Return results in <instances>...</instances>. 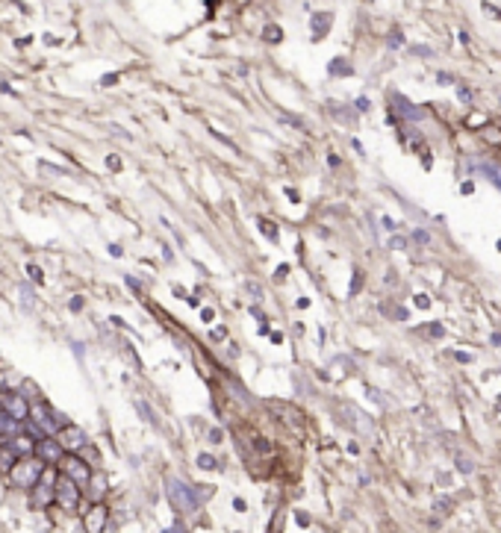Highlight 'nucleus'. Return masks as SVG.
Wrapping results in <instances>:
<instances>
[{"instance_id": "2eb2a0df", "label": "nucleus", "mask_w": 501, "mask_h": 533, "mask_svg": "<svg viewBox=\"0 0 501 533\" xmlns=\"http://www.w3.org/2000/svg\"><path fill=\"white\" fill-rule=\"evenodd\" d=\"M472 168H475V171H481L484 177H490V180L501 189V168H498V165H492V162H472Z\"/></svg>"}, {"instance_id": "f8f14e48", "label": "nucleus", "mask_w": 501, "mask_h": 533, "mask_svg": "<svg viewBox=\"0 0 501 533\" xmlns=\"http://www.w3.org/2000/svg\"><path fill=\"white\" fill-rule=\"evenodd\" d=\"M24 430V425H18L15 418H9L4 410H0V445H9V442Z\"/></svg>"}, {"instance_id": "4c0bfd02", "label": "nucleus", "mask_w": 501, "mask_h": 533, "mask_svg": "<svg viewBox=\"0 0 501 533\" xmlns=\"http://www.w3.org/2000/svg\"><path fill=\"white\" fill-rule=\"evenodd\" d=\"M0 92H6V95H18V92H15V88H12L9 83H0Z\"/></svg>"}, {"instance_id": "c9c22d12", "label": "nucleus", "mask_w": 501, "mask_h": 533, "mask_svg": "<svg viewBox=\"0 0 501 533\" xmlns=\"http://www.w3.org/2000/svg\"><path fill=\"white\" fill-rule=\"evenodd\" d=\"M368 106H372V103H368V98H360V100H357V109H360V113H366Z\"/></svg>"}, {"instance_id": "39448f33", "label": "nucleus", "mask_w": 501, "mask_h": 533, "mask_svg": "<svg viewBox=\"0 0 501 533\" xmlns=\"http://www.w3.org/2000/svg\"><path fill=\"white\" fill-rule=\"evenodd\" d=\"M0 410H4L9 418H15L18 425H27L30 401L21 392H0Z\"/></svg>"}, {"instance_id": "c85d7f7f", "label": "nucleus", "mask_w": 501, "mask_h": 533, "mask_svg": "<svg viewBox=\"0 0 501 533\" xmlns=\"http://www.w3.org/2000/svg\"><path fill=\"white\" fill-rule=\"evenodd\" d=\"M106 168H110V171H121V160L115 157V153H110V157H106Z\"/></svg>"}, {"instance_id": "5701e85b", "label": "nucleus", "mask_w": 501, "mask_h": 533, "mask_svg": "<svg viewBox=\"0 0 501 533\" xmlns=\"http://www.w3.org/2000/svg\"><path fill=\"white\" fill-rule=\"evenodd\" d=\"M451 507H454V504H451L448 498H440L437 504H433V509H437V513H443V516H448V513H451Z\"/></svg>"}, {"instance_id": "a19ab883", "label": "nucleus", "mask_w": 501, "mask_h": 533, "mask_svg": "<svg viewBox=\"0 0 501 533\" xmlns=\"http://www.w3.org/2000/svg\"><path fill=\"white\" fill-rule=\"evenodd\" d=\"M274 274H277V277H286V274H289V265H280V269H277Z\"/></svg>"}, {"instance_id": "6e6552de", "label": "nucleus", "mask_w": 501, "mask_h": 533, "mask_svg": "<svg viewBox=\"0 0 501 533\" xmlns=\"http://www.w3.org/2000/svg\"><path fill=\"white\" fill-rule=\"evenodd\" d=\"M389 106H392V115H398L404 121H422L425 118V109L410 103L401 92H389Z\"/></svg>"}, {"instance_id": "f03ea898", "label": "nucleus", "mask_w": 501, "mask_h": 533, "mask_svg": "<svg viewBox=\"0 0 501 533\" xmlns=\"http://www.w3.org/2000/svg\"><path fill=\"white\" fill-rule=\"evenodd\" d=\"M41 475H45V462L36 460V457H21L9 469V483L15 486V490H27L30 492Z\"/></svg>"}, {"instance_id": "473e14b6", "label": "nucleus", "mask_w": 501, "mask_h": 533, "mask_svg": "<svg viewBox=\"0 0 501 533\" xmlns=\"http://www.w3.org/2000/svg\"><path fill=\"white\" fill-rule=\"evenodd\" d=\"M484 12H490V15H495V18L501 21V9H498L495 4H484Z\"/></svg>"}, {"instance_id": "2f4dec72", "label": "nucleus", "mask_w": 501, "mask_h": 533, "mask_svg": "<svg viewBox=\"0 0 501 533\" xmlns=\"http://www.w3.org/2000/svg\"><path fill=\"white\" fill-rule=\"evenodd\" d=\"M389 48H401V33H398V30L389 36Z\"/></svg>"}, {"instance_id": "e433bc0d", "label": "nucleus", "mask_w": 501, "mask_h": 533, "mask_svg": "<svg viewBox=\"0 0 501 533\" xmlns=\"http://www.w3.org/2000/svg\"><path fill=\"white\" fill-rule=\"evenodd\" d=\"M389 245H392V248H404V245H407V242H404L401 236H396V239H392V242H389Z\"/></svg>"}, {"instance_id": "aec40b11", "label": "nucleus", "mask_w": 501, "mask_h": 533, "mask_svg": "<svg viewBox=\"0 0 501 533\" xmlns=\"http://www.w3.org/2000/svg\"><path fill=\"white\" fill-rule=\"evenodd\" d=\"M136 410H139V415H142V418H148V421H150V425H154V428L160 425V421H157V415H154V413H150V407H148V404L136 401Z\"/></svg>"}, {"instance_id": "72a5a7b5", "label": "nucleus", "mask_w": 501, "mask_h": 533, "mask_svg": "<svg viewBox=\"0 0 501 533\" xmlns=\"http://www.w3.org/2000/svg\"><path fill=\"white\" fill-rule=\"evenodd\" d=\"M457 98L469 103V100H472V92H469V88H463V86H460V88H457Z\"/></svg>"}, {"instance_id": "a878e982", "label": "nucleus", "mask_w": 501, "mask_h": 533, "mask_svg": "<svg viewBox=\"0 0 501 533\" xmlns=\"http://www.w3.org/2000/svg\"><path fill=\"white\" fill-rule=\"evenodd\" d=\"M27 274L33 277V283H45V280H41V277H45V274H41V269H38V265H33V262L27 265Z\"/></svg>"}, {"instance_id": "dca6fc26", "label": "nucleus", "mask_w": 501, "mask_h": 533, "mask_svg": "<svg viewBox=\"0 0 501 533\" xmlns=\"http://www.w3.org/2000/svg\"><path fill=\"white\" fill-rule=\"evenodd\" d=\"M328 30H331V15H328V12H324V15H316V18H313V38H321Z\"/></svg>"}, {"instance_id": "393cba45", "label": "nucleus", "mask_w": 501, "mask_h": 533, "mask_svg": "<svg viewBox=\"0 0 501 533\" xmlns=\"http://www.w3.org/2000/svg\"><path fill=\"white\" fill-rule=\"evenodd\" d=\"M425 327H428V336H433V339H443V336H445L443 324H425Z\"/></svg>"}, {"instance_id": "412c9836", "label": "nucleus", "mask_w": 501, "mask_h": 533, "mask_svg": "<svg viewBox=\"0 0 501 533\" xmlns=\"http://www.w3.org/2000/svg\"><path fill=\"white\" fill-rule=\"evenodd\" d=\"M259 230H266V236H269L272 242H277V227L272 224L269 218H259Z\"/></svg>"}, {"instance_id": "9d476101", "label": "nucleus", "mask_w": 501, "mask_h": 533, "mask_svg": "<svg viewBox=\"0 0 501 533\" xmlns=\"http://www.w3.org/2000/svg\"><path fill=\"white\" fill-rule=\"evenodd\" d=\"M106 519H110V509L103 504H92L89 513L83 516V524H86V533H103L106 527Z\"/></svg>"}, {"instance_id": "cd10ccee", "label": "nucleus", "mask_w": 501, "mask_h": 533, "mask_svg": "<svg viewBox=\"0 0 501 533\" xmlns=\"http://www.w3.org/2000/svg\"><path fill=\"white\" fill-rule=\"evenodd\" d=\"M363 289V271H354V280H351V295H357Z\"/></svg>"}, {"instance_id": "a18cd8bd", "label": "nucleus", "mask_w": 501, "mask_h": 533, "mask_svg": "<svg viewBox=\"0 0 501 533\" xmlns=\"http://www.w3.org/2000/svg\"><path fill=\"white\" fill-rule=\"evenodd\" d=\"M492 342H495V345H501V333H495V336H492Z\"/></svg>"}, {"instance_id": "ddd939ff", "label": "nucleus", "mask_w": 501, "mask_h": 533, "mask_svg": "<svg viewBox=\"0 0 501 533\" xmlns=\"http://www.w3.org/2000/svg\"><path fill=\"white\" fill-rule=\"evenodd\" d=\"M6 448H9L18 460H21V457H33V454H36V439H30V436H24V433H18Z\"/></svg>"}, {"instance_id": "423d86ee", "label": "nucleus", "mask_w": 501, "mask_h": 533, "mask_svg": "<svg viewBox=\"0 0 501 533\" xmlns=\"http://www.w3.org/2000/svg\"><path fill=\"white\" fill-rule=\"evenodd\" d=\"M53 501L62 507V509H77V504H80V486L77 483H71L68 477H62V475H56V486H53Z\"/></svg>"}, {"instance_id": "f704fd0d", "label": "nucleus", "mask_w": 501, "mask_h": 533, "mask_svg": "<svg viewBox=\"0 0 501 533\" xmlns=\"http://www.w3.org/2000/svg\"><path fill=\"white\" fill-rule=\"evenodd\" d=\"M413 239H416V242H422V245H425V242H428L430 236H428L425 230H416V233H413Z\"/></svg>"}, {"instance_id": "bb28decb", "label": "nucleus", "mask_w": 501, "mask_h": 533, "mask_svg": "<svg viewBox=\"0 0 501 533\" xmlns=\"http://www.w3.org/2000/svg\"><path fill=\"white\" fill-rule=\"evenodd\" d=\"M457 472H463V475H469V472H475V465H472V460H457Z\"/></svg>"}, {"instance_id": "b1692460", "label": "nucleus", "mask_w": 501, "mask_h": 533, "mask_svg": "<svg viewBox=\"0 0 501 533\" xmlns=\"http://www.w3.org/2000/svg\"><path fill=\"white\" fill-rule=\"evenodd\" d=\"M83 306H86V301H83V295H74V298L68 301V309H71V313H83Z\"/></svg>"}, {"instance_id": "9b49d317", "label": "nucleus", "mask_w": 501, "mask_h": 533, "mask_svg": "<svg viewBox=\"0 0 501 533\" xmlns=\"http://www.w3.org/2000/svg\"><path fill=\"white\" fill-rule=\"evenodd\" d=\"M36 460H41V462H59L62 457H65V451L59 448V442L56 439H38L36 442V454H33Z\"/></svg>"}, {"instance_id": "4be33fe9", "label": "nucleus", "mask_w": 501, "mask_h": 533, "mask_svg": "<svg viewBox=\"0 0 501 533\" xmlns=\"http://www.w3.org/2000/svg\"><path fill=\"white\" fill-rule=\"evenodd\" d=\"M263 38H269L272 44H277V41L283 38V33H280V27H274V24H272V27H266V30H263Z\"/></svg>"}, {"instance_id": "c03bdc74", "label": "nucleus", "mask_w": 501, "mask_h": 533, "mask_svg": "<svg viewBox=\"0 0 501 533\" xmlns=\"http://www.w3.org/2000/svg\"><path fill=\"white\" fill-rule=\"evenodd\" d=\"M110 254H113V257H121V254H124V251H121V248H118V245H110Z\"/></svg>"}, {"instance_id": "f3484780", "label": "nucleus", "mask_w": 501, "mask_h": 533, "mask_svg": "<svg viewBox=\"0 0 501 533\" xmlns=\"http://www.w3.org/2000/svg\"><path fill=\"white\" fill-rule=\"evenodd\" d=\"M381 313H383L386 319H396V321H407V319H410V313H407L404 306H389V304H383Z\"/></svg>"}, {"instance_id": "58836bf2", "label": "nucleus", "mask_w": 501, "mask_h": 533, "mask_svg": "<svg viewBox=\"0 0 501 533\" xmlns=\"http://www.w3.org/2000/svg\"><path fill=\"white\" fill-rule=\"evenodd\" d=\"M457 360H460V363H472V353H463V351H457Z\"/></svg>"}, {"instance_id": "7ed1b4c3", "label": "nucleus", "mask_w": 501, "mask_h": 533, "mask_svg": "<svg viewBox=\"0 0 501 533\" xmlns=\"http://www.w3.org/2000/svg\"><path fill=\"white\" fill-rule=\"evenodd\" d=\"M165 492H168V501L174 504V509H180V513H195V509H198V501H195L192 486H186L183 480L168 477L165 480Z\"/></svg>"}, {"instance_id": "f257e3e1", "label": "nucleus", "mask_w": 501, "mask_h": 533, "mask_svg": "<svg viewBox=\"0 0 501 533\" xmlns=\"http://www.w3.org/2000/svg\"><path fill=\"white\" fill-rule=\"evenodd\" d=\"M27 421H33V428L41 433V439H53L68 421H65L48 401H33L30 404V413H27Z\"/></svg>"}, {"instance_id": "1a4fd4ad", "label": "nucleus", "mask_w": 501, "mask_h": 533, "mask_svg": "<svg viewBox=\"0 0 501 533\" xmlns=\"http://www.w3.org/2000/svg\"><path fill=\"white\" fill-rule=\"evenodd\" d=\"M56 469H45V475H41L38 477V483L33 486V504L36 507H48L51 501H53V486H56Z\"/></svg>"}, {"instance_id": "37998d69", "label": "nucleus", "mask_w": 501, "mask_h": 533, "mask_svg": "<svg viewBox=\"0 0 501 533\" xmlns=\"http://www.w3.org/2000/svg\"><path fill=\"white\" fill-rule=\"evenodd\" d=\"M472 192H475V183L466 180V183H463V195H472Z\"/></svg>"}, {"instance_id": "a211bd4d", "label": "nucleus", "mask_w": 501, "mask_h": 533, "mask_svg": "<svg viewBox=\"0 0 501 533\" xmlns=\"http://www.w3.org/2000/svg\"><path fill=\"white\" fill-rule=\"evenodd\" d=\"M15 460H18V457H15L6 445H0V472H6V475H9V469L15 465Z\"/></svg>"}, {"instance_id": "79ce46f5", "label": "nucleus", "mask_w": 501, "mask_h": 533, "mask_svg": "<svg viewBox=\"0 0 501 533\" xmlns=\"http://www.w3.org/2000/svg\"><path fill=\"white\" fill-rule=\"evenodd\" d=\"M328 162H331V168H339V157H336V153H331Z\"/></svg>"}, {"instance_id": "20e7f679", "label": "nucleus", "mask_w": 501, "mask_h": 533, "mask_svg": "<svg viewBox=\"0 0 501 533\" xmlns=\"http://www.w3.org/2000/svg\"><path fill=\"white\" fill-rule=\"evenodd\" d=\"M56 465H59V475L68 477V480L77 483V486H86V483L92 480V465L86 462V460H80L77 454H65Z\"/></svg>"}, {"instance_id": "c756f323", "label": "nucleus", "mask_w": 501, "mask_h": 533, "mask_svg": "<svg viewBox=\"0 0 501 533\" xmlns=\"http://www.w3.org/2000/svg\"><path fill=\"white\" fill-rule=\"evenodd\" d=\"M413 304H416L419 309H428V306H430V298H428V295H416V298H413Z\"/></svg>"}, {"instance_id": "6ab92c4d", "label": "nucleus", "mask_w": 501, "mask_h": 533, "mask_svg": "<svg viewBox=\"0 0 501 533\" xmlns=\"http://www.w3.org/2000/svg\"><path fill=\"white\" fill-rule=\"evenodd\" d=\"M198 465L207 469V472H212V469H219V460H215L212 454H198Z\"/></svg>"}, {"instance_id": "ea45409f", "label": "nucleus", "mask_w": 501, "mask_h": 533, "mask_svg": "<svg viewBox=\"0 0 501 533\" xmlns=\"http://www.w3.org/2000/svg\"><path fill=\"white\" fill-rule=\"evenodd\" d=\"M212 316H215L212 309H201V319H204V321H212Z\"/></svg>"}, {"instance_id": "4468645a", "label": "nucleus", "mask_w": 501, "mask_h": 533, "mask_svg": "<svg viewBox=\"0 0 501 533\" xmlns=\"http://www.w3.org/2000/svg\"><path fill=\"white\" fill-rule=\"evenodd\" d=\"M328 74H331V77H351L354 68H351V62H348V59L336 56V59H331V65H328Z\"/></svg>"}, {"instance_id": "7c9ffc66", "label": "nucleus", "mask_w": 501, "mask_h": 533, "mask_svg": "<svg viewBox=\"0 0 501 533\" xmlns=\"http://www.w3.org/2000/svg\"><path fill=\"white\" fill-rule=\"evenodd\" d=\"M224 336H227V330H224V327H219V330H212V333H210V339H212V342H222Z\"/></svg>"}, {"instance_id": "0eeeda50", "label": "nucleus", "mask_w": 501, "mask_h": 533, "mask_svg": "<svg viewBox=\"0 0 501 533\" xmlns=\"http://www.w3.org/2000/svg\"><path fill=\"white\" fill-rule=\"evenodd\" d=\"M53 439L59 442V448H62L65 454H77V451H83L86 445H89V439H86L83 428H74V425H65Z\"/></svg>"}]
</instances>
